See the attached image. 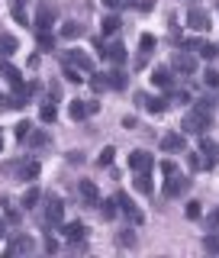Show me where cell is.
I'll list each match as a JSON object with an SVG mask.
<instances>
[{
  "label": "cell",
  "instance_id": "cell-1",
  "mask_svg": "<svg viewBox=\"0 0 219 258\" xmlns=\"http://www.w3.org/2000/svg\"><path fill=\"white\" fill-rule=\"evenodd\" d=\"M209 126H213V100H197L187 113H184V133L206 136Z\"/></svg>",
  "mask_w": 219,
  "mask_h": 258
},
{
  "label": "cell",
  "instance_id": "cell-2",
  "mask_svg": "<svg viewBox=\"0 0 219 258\" xmlns=\"http://www.w3.org/2000/svg\"><path fill=\"white\" fill-rule=\"evenodd\" d=\"M64 220V204L58 200V194H45L42 200V229H55Z\"/></svg>",
  "mask_w": 219,
  "mask_h": 258
},
{
  "label": "cell",
  "instance_id": "cell-3",
  "mask_svg": "<svg viewBox=\"0 0 219 258\" xmlns=\"http://www.w3.org/2000/svg\"><path fill=\"white\" fill-rule=\"evenodd\" d=\"M161 171L168 174V181H165V197H171V200H174V197H181V194L190 187V181L174 168V161H161Z\"/></svg>",
  "mask_w": 219,
  "mask_h": 258
},
{
  "label": "cell",
  "instance_id": "cell-4",
  "mask_svg": "<svg viewBox=\"0 0 219 258\" xmlns=\"http://www.w3.org/2000/svg\"><path fill=\"white\" fill-rule=\"evenodd\" d=\"M55 16H58V10H55V4L52 0H39V7H36V32H48L55 26Z\"/></svg>",
  "mask_w": 219,
  "mask_h": 258
},
{
  "label": "cell",
  "instance_id": "cell-5",
  "mask_svg": "<svg viewBox=\"0 0 219 258\" xmlns=\"http://www.w3.org/2000/svg\"><path fill=\"white\" fill-rule=\"evenodd\" d=\"M61 64H75L78 71H84V75H94V58L84 52H78V48H68V52H61Z\"/></svg>",
  "mask_w": 219,
  "mask_h": 258
},
{
  "label": "cell",
  "instance_id": "cell-6",
  "mask_svg": "<svg viewBox=\"0 0 219 258\" xmlns=\"http://www.w3.org/2000/svg\"><path fill=\"white\" fill-rule=\"evenodd\" d=\"M116 204H119V213H123L129 223H135V226H139V223L145 220V216H142V210L135 207V200L129 197V194H123V190H119V194H116Z\"/></svg>",
  "mask_w": 219,
  "mask_h": 258
},
{
  "label": "cell",
  "instance_id": "cell-7",
  "mask_svg": "<svg viewBox=\"0 0 219 258\" xmlns=\"http://www.w3.org/2000/svg\"><path fill=\"white\" fill-rule=\"evenodd\" d=\"M97 110H100V103H97V100H71V107H68V116L81 123V119L94 116Z\"/></svg>",
  "mask_w": 219,
  "mask_h": 258
},
{
  "label": "cell",
  "instance_id": "cell-8",
  "mask_svg": "<svg viewBox=\"0 0 219 258\" xmlns=\"http://www.w3.org/2000/svg\"><path fill=\"white\" fill-rule=\"evenodd\" d=\"M171 71H177V75H193V71H197V58H193L190 52H174Z\"/></svg>",
  "mask_w": 219,
  "mask_h": 258
},
{
  "label": "cell",
  "instance_id": "cell-9",
  "mask_svg": "<svg viewBox=\"0 0 219 258\" xmlns=\"http://www.w3.org/2000/svg\"><path fill=\"white\" fill-rule=\"evenodd\" d=\"M36 248V242H32V236H13L10 242H7V255H26V252H32Z\"/></svg>",
  "mask_w": 219,
  "mask_h": 258
},
{
  "label": "cell",
  "instance_id": "cell-10",
  "mask_svg": "<svg viewBox=\"0 0 219 258\" xmlns=\"http://www.w3.org/2000/svg\"><path fill=\"white\" fill-rule=\"evenodd\" d=\"M187 26H190L193 32H206V29H209V16H206V10H200V7H190V10H187Z\"/></svg>",
  "mask_w": 219,
  "mask_h": 258
},
{
  "label": "cell",
  "instance_id": "cell-11",
  "mask_svg": "<svg viewBox=\"0 0 219 258\" xmlns=\"http://www.w3.org/2000/svg\"><path fill=\"white\" fill-rule=\"evenodd\" d=\"M100 48H103L100 55H103L107 61H113V64H123V61H126V45H123V42H110V45L100 42Z\"/></svg>",
  "mask_w": 219,
  "mask_h": 258
},
{
  "label": "cell",
  "instance_id": "cell-12",
  "mask_svg": "<svg viewBox=\"0 0 219 258\" xmlns=\"http://www.w3.org/2000/svg\"><path fill=\"white\" fill-rule=\"evenodd\" d=\"M16 177H20V181H32V177H39V171H42V168H39V161H32V158H26V161H16Z\"/></svg>",
  "mask_w": 219,
  "mask_h": 258
},
{
  "label": "cell",
  "instance_id": "cell-13",
  "mask_svg": "<svg viewBox=\"0 0 219 258\" xmlns=\"http://www.w3.org/2000/svg\"><path fill=\"white\" fill-rule=\"evenodd\" d=\"M152 84H155V87H165V91H171V87H174L171 68H168V64H158V68L152 71Z\"/></svg>",
  "mask_w": 219,
  "mask_h": 258
},
{
  "label": "cell",
  "instance_id": "cell-14",
  "mask_svg": "<svg viewBox=\"0 0 219 258\" xmlns=\"http://www.w3.org/2000/svg\"><path fill=\"white\" fill-rule=\"evenodd\" d=\"M129 168H132V174L135 171H152V155L142 152V149H132V155H129Z\"/></svg>",
  "mask_w": 219,
  "mask_h": 258
},
{
  "label": "cell",
  "instance_id": "cell-15",
  "mask_svg": "<svg viewBox=\"0 0 219 258\" xmlns=\"http://www.w3.org/2000/svg\"><path fill=\"white\" fill-rule=\"evenodd\" d=\"M78 197L84 200V207H97V204H100V194H97L94 181H81L78 184Z\"/></svg>",
  "mask_w": 219,
  "mask_h": 258
},
{
  "label": "cell",
  "instance_id": "cell-16",
  "mask_svg": "<svg viewBox=\"0 0 219 258\" xmlns=\"http://www.w3.org/2000/svg\"><path fill=\"white\" fill-rule=\"evenodd\" d=\"M61 232H64V239H68V242H84L87 226L81 223V220H75V223H64V226H61Z\"/></svg>",
  "mask_w": 219,
  "mask_h": 258
},
{
  "label": "cell",
  "instance_id": "cell-17",
  "mask_svg": "<svg viewBox=\"0 0 219 258\" xmlns=\"http://www.w3.org/2000/svg\"><path fill=\"white\" fill-rule=\"evenodd\" d=\"M161 149L165 152H184L187 149V139L181 133H168V136H161Z\"/></svg>",
  "mask_w": 219,
  "mask_h": 258
},
{
  "label": "cell",
  "instance_id": "cell-18",
  "mask_svg": "<svg viewBox=\"0 0 219 258\" xmlns=\"http://www.w3.org/2000/svg\"><path fill=\"white\" fill-rule=\"evenodd\" d=\"M0 78H4V81H7V84H10V87H20V84H23L20 71H16L10 61H0Z\"/></svg>",
  "mask_w": 219,
  "mask_h": 258
},
{
  "label": "cell",
  "instance_id": "cell-19",
  "mask_svg": "<svg viewBox=\"0 0 219 258\" xmlns=\"http://www.w3.org/2000/svg\"><path fill=\"white\" fill-rule=\"evenodd\" d=\"M20 48V42H16V36H7V32H0V58H10V55Z\"/></svg>",
  "mask_w": 219,
  "mask_h": 258
},
{
  "label": "cell",
  "instance_id": "cell-20",
  "mask_svg": "<svg viewBox=\"0 0 219 258\" xmlns=\"http://www.w3.org/2000/svg\"><path fill=\"white\" fill-rule=\"evenodd\" d=\"M216 161L209 158V155H203V152H190V168L193 171H206V168H213Z\"/></svg>",
  "mask_w": 219,
  "mask_h": 258
},
{
  "label": "cell",
  "instance_id": "cell-21",
  "mask_svg": "<svg viewBox=\"0 0 219 258\" xmlns=\"http://www.w3.org/2000/svg\"><path fill=\"white\" fill-rule=\"evenodd\" d=\"M100 26H103V36H116L123 23H119V16H116V13H107V16H103V23H100Z\"/></svg>",
  "mask_w": 219,
  "mask_h": 258
},
{
  "label": "cell",
  "instance_id": "cell-22",
  "mask_svg": "<svg viewBox=\"0 0 219 258\" xmlns=\"http://www.w3.org/2000/svg\"><path fill=\"white\" fill-rule=\"evenodd\" d=\"M61 36H64V39H81V36H84V26H81L78 20H68V23L61 26Z\"/></svg>",
  "mask_w": 219,
  "mask_h": 258
},
{
  "label": "cell",
  "instance_id": "cell-23",
  "mask_svg": "<svg viewBox=\"0 0 219 258\" xmlns=\"http://www.w3.org/2000/svg\"><path fill=\"white\" fill-rule=\"evenodd\" d=\"M145 110L149 113H165L168 110V97H145Z\"/></svg>",
  "mask_w": 219,
  "mask_h": 258
},
{
  "label": "cell",
  "instance_id": "cell-24",
  "mask_svg": "<svg viewBox=\"0 0 219 258\" xmlns=\"http://www.w3.org/2000/svg\"><path fill=\"white\" fill-rule=\"evenodd\" d=\"M26 142L32 145V149H48V142H52V139H48V133H42V129H32V136H29Z\"/></svg>",
  "mask_w": 219,
  "mask_h": 258
},
{
  "label": "cell",
  "instance_id": "cell-25",
  "mask_svg": "<svg viewBox=\"0 0 219 258\" xmlns=\"http://www.w3.org/2000/svg\"><path fill=\"white\" fill-rule=\"evenodd\" d=\"M200 152H203V155H209L213 161H219V145H216L213 139H206V136H200Z\"/></svg>",
  "mask_w": 219,
  "mask_h": 258
},
{
  "label": "cell",
  "instance_id": "cell-26",
  "mask_svg": "<svg viewBox=\"0 0 219 258\" xmlns=\"http://www.w3.org/2000/svg\"><path fill=\"white\" fill-rule=\"evenodd\" d=\"M135 190H139V194H152V177H149V171H135Z\"/></svg>",
  "mask_w": 219,
  "mask_h": 258
},
{
  "label": "cell",
  "instance_id": "cell-27",
  "mask_svg": "<svg viewBox=\"0 0 219 258\" xmlns=\"http://www.w3.org/2000/svg\"><path fill=\"white\" fill-rule=\"evenodd\" d=\"M55 116H58L55 103H52V100H45V103H42V110H39V119H42V123H55Z\"/></svg>",
  "mask_w": 219,
  "mask_h": 258
},
{
  "label": "cell",
  "instance_id": "cell-28",
  "mask_svg": "<svg viewBox=\"0 0 219 258\" xmlns=\"http://www.w3.org/2000/svg\"><path fill=\"white\" fill-rule=\"evenodd\" d=\"M97 207H100V216H103V220H113V216L119 213V204H116V200H103V204H97Z\"/></svg>",
  "mask_w": 219,
  "mask_h": 258
},
{
  "label": "cell",
  "instance_id": "cell-29",
  "mask_svg": "<svg viewBox=\"0 0 219 258\" xmlns=\"http://www.w3.org/2000/svg\"><path fill=\"white\" fill-rule=\"evenodd\" d=\"M107 81H110L113 91H123V87H126V75H123V71H107Z\"/></svg>",
  "mask_w": 219,
  "mask_h": 258
},
{
  "label": "cell",
  "instance_id": "cell-30",
  "mask_svg": "<svg viewBox=\"0 0 219 258\" xmlns=\"http://www.w3.org/2000/svg\"><path fill=\"white\" fill-rule=\"evenodd\" d=\"M39 200H42V194H39V187H29L26 194H23V207H26V210H32V207L39 204Z\"/></svg>",
  "mask_w": 219,
  "mask_h": 258
},
{
  "label": "cell",
  "instance_id": "cell-31",
  "mask_svg": "<svg viewBox=\"0 0 219 258\" xmlns=\"http://www.w3.org/2000/svg\"><path fill=\"white\" fill-rule=\"evenodd\" d=\"M91 87H94L97 94L110 91V81H107V75H91Z\"/></svg>",
  "mask_w": 219,
  "mask_h": 258
},
{
  "label": "cell",
  "instance_id": "cell-32",
  "mask_svg": "<svg viewBox=\"0 0 219 258\" xmlns=\"http://www.w3.org/2000/svg\"><path fill=\"white\" fill-rule=\"evenodd\" d=\"M203 204H200V200H190L187 207H184V213H187V220H200V216H203V210H200Z\"/></svg>",
  "mask_w": 219,
  "mask_h": 258
},
{
  "label": "cell",
  "instance_id": "cell-33",
  "mask_svg": "<svg viewBox=\"0 0 219 258\" xmlns=\"http://www.w3.org/2000/svg\"><path fill=\"white\" fill-rule=\"evenodd\" d=\"M113 155H116V149H113V145H107V149H103L100 155H97V165H100V168H107V165H113Z\"/></svg>",
  "mask_w": 219,
  "mask_h": 258
},
{
  "label": "cell",
  "instance_id": "cell-34",
  "mask_svg": "<svg viewBox=\"0 0 219 258\" xmlns=\"http://www.w3.org/2000/svg\"><path fill=\"white\" fill-rule=\"evenodd\" d=\"M116 242H119L123 248H132V245H135V232H132V229H123V232L116 236Z\"/></svg>",
  "mask_w": 219,
  "mask_h": 258
},
{
  "label": "cell",
  "instance_id": "cell-35",
  "mask_svg": "<svg viewBox=\"0 0 219 258\" xmlns=\"http://www.w3.org/2000/svg\"><path fill=\"white\" fill-rule=\"evenodd\" d=\"M64 78H68L71 84H81V81H84V71H78L75 64H64Z\"/></svg>",
  "mask_w": 219,
  "mask_h": 258
},
{
  "label": "cell",
  "instance_id": "cell-36",
  "mask_svg": "<svg viewBox=\"0 0 219 258\" xmlns=\"http://www.w3.org/2000/svg\"><path fill=\"white\" fill-rule=\"evenodd\" d=\"M100 4L107 7V10H113V13H116V10H126V7L132 4V0H100Z\"/></svg>",
  "mask_w": 219,
  "mask_h": 258
},
{
  "label": "cell",
  "instance_id": "cell-37",
  "mask_svg": "<svg viewBox=\"0 0 219 258\" xmlns=\"http://www.w3.org/2000/svg\"><path fill=\"white\" fill-rule=\"evenodd\" d=\"M203 248L206 252H219V232H209V236L203 239Z\"/></svg>",
  "mask_w": 219,
  "mask_h": 258
},
{
  "label": "cell",
  "instance_id": "cell-38",
  "mask_svg": "<svg viewBox=\"0 0 219 258\" xmlns=\"http://www.w3.org/2000/svg\"><path fill=\"white\" fill-rule=\"evenodd\" d=\"M39 48H42V52H52V48H55V39L48 36V32H39Z\"/></svg>",
  "mask_w": 219,
  "mask_h": 258
},
{
  "label": "cell",
  "instance_id": "cell-39",
  "mask_svg": "<svg viewBox=\"0 0 219 258\" xmlns=\"http://www.w3.org/2000/svg\"><path fill=\"white\" fill-rule=\"evenodd\" d=\"M203 84L206 87H219V71H213V68L203 71Z\"/></svg>",
  "mask_w": 219,
  "mask_h": 258
},
{
  "label": "cell",
  "instance_id": "cell-40",
  "mask_svg": "<svg viewBox=\"0 0 219 258\" xmlns=\"http://www.w3.org/2000/svg\"><path fill=\"white\" fill-rule=\"evenodd\" d=\"M206 229L209 232H219V210H213V213L206 216Z\"/></svg>",
  "mask_w": 219,
  "mask_h": 258
},
{
  "label": "cell",
  "instance_id": "cell-41",
  "mask_svg": "<svg viewBox=\"0 0 219 258\" xmlns=\"http://www.w3.org/2000/svg\"><path fill=\"white\" fill-rule=\"evenodd\" d=\"M58 97H61V84H58V81H52V84H48V100H58Z\"/></svg>",
  "mask_w": 219,
  "mask_h": 258
},
{
  "label": "cell",
  "instance_id": "cell-42",
  "mask_svg": "<svg viewBox=\"0 0 219 258\" xmlns=\"http://www.w3.org/2000/svg\"><path fill=\"white\" fill-rule=\"evenodd\" d=\"M29 129H32L29 123H20V126H16V139H20V142H26V139H29Z\"/></svg>",
  "mask_w": 219,
  "mask_h": 258
},
{
  "label": "cell",
  "instance_id": "cell-43",
  "mask_svg": "<svg viewBox=\"0 0 219 258\" xmlns=\"http://www.w3.org/2000/svg\"><path fill=\"white\" fill-rule=\"evenodd\" d=\"M139 45H142V55H149L152 48H155V36H142V42H139Z\"/></svg>",
  "mask_w": 219,
  "mask_h": 258
},
{
  "label": "cell",
  "instance_id": "cell-44",
  "mask_svg": "<svg viewBox=\"0 0 219 258\" xmlns=\"http://www.w3.org/2000/svg\"><path fill=\"white\" fill-rule=\"evenodd\" d=\"M187 97H190L187 91H171V100H174V103H184V100H187Z\"/></svg>",
  "mask_w": 219,
  "mask_h": 258
},
{
  "label": "cell",
  "instance_id": "cell-45",
  "mask_svg": "<svg viewBox=\"0 0 219 258\" xmlns=\"http://www.w3.org/2000/svg\"><path fill=\"white\" fill-rule=\"evenodd\" d=\"M13 16H16V23H23V26H26V13H23V7H13Z\"/></svg>",
  "mask_w": 219,
  "mask_h": 258
},
{
  "label": "cell",
  "instance_id": "cell-46",
  "mask_svg": "<svg viewBox=\"0 0 219 258\" xmlns=\"http://www.w3.org/2000/svg\"><path fill=\"white\" fill-rule=\"evenodd\" d=\"M45 252H58V242H55V239H45Z\"/></svg>",
  "mask_w": 219,
  "mask_h": 258
},
{
  "label": "cell",
  "instance_id": "cell-47",
  "mask_svg": "<svg viewBox=\"0 0 219 258\" xmlns=\"http://www.w3.org/2000/svg\"><path fill=\"white\" fill-rule=\"evenodd\" d=\"M81 158H84V155H81V152H68V161H71V165H78Z\"/></svg>",
  "mask_w": 219,
  "mask_h": 258
},
{
  "label": "cell",
  "instance_id": "cell-48",
  "mask_svg": "<svg viewBox=\"0 0 219 258\" xmlns=\"http://www.w3.org/2000/svg\"><path fill=\"white\" fill-rule=\"evenodd\" d=\"M23 4H26V0H16V7H23Z\"/></svg>",
  "mask_w": 219,
  "mask_h": 258
},
{
  "label": "cell",
  "instance_id": "cell-49",
  "mask_svg": "<svg viewBox=\"0 0 219 258\" xmlns=\"http://www.w3.org/2000/svg\"><path fill=\"white\" fill-rule=\"evenodd\" d=\"M0 239H4V226H0Z\"/></svg>",
  "mask_w": 219,
  "mask_h": 258
},
{
  "label": "cell",
  "instance_id": "cell-50",
  "mask_svg": "<svg viewBox=\"0 0 219 258\" xmlns=\"http://www.w3.org/2000/svg\"><path fill=\"white\" fill-rule=\"evenodd\" d=\"M216 10H219V0H216Z\"/></svg>",
  "mask_w": 219,
  "mask_h": 258
},
{
  "label": "cell",
  "instance_id": "cell-51",
  "mask_svg": "<svg viewBox=\"0 0 219 258\" xmlns=\"http://www.w3.org/2000/svg\"><path fill=\"white\" fill-rule=\"evenodd\" d=\"M0 145H4V139H0Z\"/></svg>",
  "mask_w": 219,
  "mask_h": 258
}]
</instances>
